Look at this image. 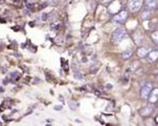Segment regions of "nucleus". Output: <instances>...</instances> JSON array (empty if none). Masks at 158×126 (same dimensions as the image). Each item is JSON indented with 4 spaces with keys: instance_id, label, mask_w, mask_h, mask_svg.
<instances>
[{
    "instance_id": "nucleus-1",
    "label": "nucleus",
    "mask_w": 158,
    "mask_h": 126,
    "mask_svg": "<svg viewBox=\"0 0 158 126\" xmlns=\"http://www.w3.org/2000/svg\"><path fill=\"white\" fill-rule=\"evenodd\" d=\"M127 37V32L124 28H117L116 31L113 32L112 34V41L114 43H119L122 40H124Z\"/></svg>"
},
{
    "instance_id": "nucleus-2",
    "label": "nucleus",
    "mask_w": 158,
    "mask_h": 126,
    "mask_svg": "<svg viewBox=\"0 0 158 126\" xmlns=\"http://www.w3.org/2000/svg\"><path fill=\"white\" fill-rule=\"evenodd\" d=\"M144 0H128V9L132 13L138 12L143 7Z\"/></svg>"
},
{
    "instance_id": "nucleus-3",
    "label": "nucleus",
    "mask_w": 158,
    "mask_h": 126,
    "mask_svg": "<svg viewBox=\"0 0 158 126\" xmlns=\"http://www.w3.org/2000/svg\"><path fill=\"white\" fill-rule=\"evenodd\" d=\"M152 89H153V85H152V83H146V84H144L140 89V97L143 99H144V100H147V99L149 98L150 93L152 92Z\"/></svg>"
},
{
    "instance_id": "nucleus-4",
    "label": "nucleus",
    "mask_w": 158,
    "mask_h": 126,
    "mask_svg": "<svg viewBox=\"0 0 158 126\" xmlns=\"http://www.w3.org/2000/svg\"><path fill=\"white\" fill-rule=\"evenodd\" d=\"M128 18V12L127 11H120V12L117 13L116 15L114 16V21H116V22L118 23H123L125 22L126 20H127Z\"/></svg>"
},
{
    "instance_id": "nucleus-5",
    "label": "nucleus",
    "mask_w": 158,
    "mask_h": 126,
    "mask_svg": "<svg viewBox=\"0 0 158 126\" xmlns=\"http://www.w3.org/2000/svg\"><path fill=\"white\" fill-rule=\"evenodd\" d=\"M149 102L152 104L156 103L158 101V88H153L152 92L150 93V96H149Z\"/></svg>"
},
{
    "instance_id": "nucleus-6",
    "label": "nucleus",
    "mask_w": 158,
    "mask_h": 126,
    "mask_svg": "<svg viewBox=\"0 0 158 126\" xmlns=\"http://www.w3.org/2000/svg\"><path fill=\"white\" fill-rule=\"evenodd\" d=\"M144 4L148 11H152L156 9L157 7V0H144Z\"/></svg>"
},
{
    "instance_id": "nucleus-7",
    "label": "nucleus",
    "mask_w": 158,
    "mask_h": 126,
    "mask_svg": "<svg viewBox=\"0 0 158 126\" xmlns=\"http://www.w3.org/2000/svg\"><path fill=\"white\" fill-rule=\"evenodd\" d=\"M150 52V50L146 46H141L137 50V56L140 58H144L146 56H148V54Z\"/></svg>"
},
{
    "instance_id": "nucleus-8",
    "label": "nucleus",
    "mask_w": 158,
    "mask_h": 126,
    "mask_svg": "<svg viewBox=\"0 0 158 126\" xmlns=\"http://www.w3.org/2000/svg\"><path fill=\"white\" fill-rule=\"evenodd\" d=\"M152 111H153V105H152V103L151 104H149L148 106H146L143 109H141V111H140V114L143 115V116H149V115H151L152 114Z\"/></svg>"
},
{
    "instance_id": "nucleus-9",
    "label": "nucleus",
    "mask_w": 158,
    "mask_h": 126,
    "mask_svg": "<svg viewBox=\"0 0 158 126\" xmlns=\"http://www.w3.org/2000/svg\"><path fill=\"white\" fill-rule=\"evenodd\" d=\"M158 59V50H151L148 54V60L151 62H154Z\"/></svg>"
},
{
    "instance_id": "nucleus-10",
    "label": "nucleus",
    "mask_w": 158,
    "mask_h": 126,
    "mask_svg": "<svg viewBox=\"0 0 158 126\" xmlns=\"http://www.w3.org/2000/svg\"><path fill=\"white\" fill-rule=\"evenodd\" d=\"M132 55H133V50L131 49H128V50H126L124 53H123L122 57L124 59H130Z\"/></svg>"
},
{
    "instance_id": "nucleus-11",
    "label": "nucleus",
    "mask_w": 158,
    "mask_h": 126,
    "mask_svg": "<svg viewBox=\"0 0 158 126\" xmlns=\"http://www.w3.org/2000/svg\"><path fill=\"white\" fill-rule=\"evenodd\" d=\"M151 37H152V40H153L155 43H158V31L153 32L151 35Z\"/></svg>"
},
{
    "instance_id": "nucleus-12",
    "label": "nucleus",
    "mask_w": 158,
    "mask_h": 126,
    "mask_svg": "<svg viewBox=\"0 0 158 126\" xmlns=\"http://www.w3.org/2000/svg\"><path fill=\"white\" fill-rule=\"evenodd\" d=\"M69 106H70V108L72 109V111H76V108H77V104L74 103L73 101H70V102H69Z\"/></svg>"
},
{
    "instance_id": "nucleus-13",
    "label": "nucleus",
    "mask_w": 158,
    "mask_h": 126,
    "mask_svg": "<svg viewBox=\"0 0 158 126\" xmlns=\"http://www.w3.org/2000/svg\"><path fill=\"white\" fill-rule=\"evenodd\" d=\"M101 2H103V3H108V2H110L111 0H100Z\"/></svg>"
},
{
    "instance_id": "nucleus-14",
    "label": "nucleus",
    "mask_w": 158,
    "mask_h": 126,
    "mask_svg": "<svg viewBox=\"0 0 158 126\" xmlns=\"http://www.w3.org/2000/svg\"><path fill=\"white\" fill-rule=\"evenodd\" d=\"M61 108H62V107H61V106H56V107H55L56 111H61Z\"/></svg>"
},
{
    "instance_id": "nucleus-15",
    "label": "nucleus",
    "mask_w": 158,
    "mask_h": 126,
    "mask_svg": "<svg viewBox=\"0 0 158 126\" xmlns=\"http://www.w3.org/2000/svg\"><path fill=\"white\" fill-rule=\"evenodd\" d=\"M155 122H156L157 124H158V115H157V116H156V118H155Z\"/></svg>"
}]
</instances>
